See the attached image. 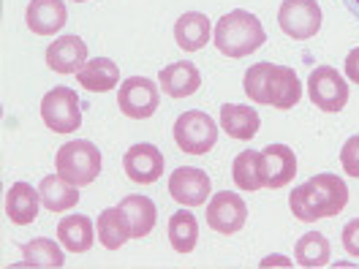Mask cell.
I'll use <instances>...</instances> for the list:
<instances>
[{
  "label": "cell",
  "instance_id": "cell-1",
  "mask_svg": "<svg viewBox=\"0 0 359 269\" xmlns=\"http://www.w3.org/2000/svg\"><path fill=\"white\" fill-rule=\"evenodd\" d=\"M348 204V188L337 174H313L305 185H297L289 196L294 218L316 223L321 218H335Z\"/></svg>",
  "mask_w": 359,
  "mask_h": 269
},
{
  "label": "cell",
  "instance_id": "cell-2",
  "mask_svg": "<svg viewBox=\"0 0 359 269\" xmlns=\"http://www.w3.org/2000/svg\"><path fill=\"white\" fill-rule=\"evenodd\" d=\"M245 95L253 104H262V106L292 109L302 98V85H299L294 68L256 63L245 71Z\"/></svg>",
  "mask_w": 359,
  "mask_h": 269
},
{
  "label": "cell",
  "instance_id": "cell-3",
  "mask_svg": "<svg viewBox=\"0 0 359 269\" xmlns=\"http://www.w3.org/2000/svg\"><path fill=\"white\" fill-rule=\"evenodd\" d=\"M212 39H215L218 52L226 57H248L250 52H256L267 41V33L259 22V17H253L250 11H243V8H234L218 20Z\"/></svg>",
  "mask_w": 359,
  "mask_h": 269
},
{
  "label": "cell",
  "instance_id": "cell-4",
  "mask_svg": "<svg viewBox=\"0 0 359 269\" xmlns=\"http://www.w3.org/2000/svg\"><path fill=\"white\" fill-rule=\"evenodd\" d=\"M55 172L63 179H68L71 185H76V188L90 185L101 174V153L88 139L68 142L55 156Z\"/></svg>",
  "mask_w": 359,
  "mask_h": 269
},
{
  "label": "cell",
  "instance_id": "cell-5",
  "mask_svg": "<svg viewBox=\"0 0 359 269\" xmlns=\"http://www.w3.org/2000/svg\"><path fill=\"white\" fill-rule=\"evenodd\" d=\"M175 142L188 156H207L218 142V125L215 120L202 109L180 114L175 123Z\"/></svg>",
  "mask_w": 359,
  "mask_h": 269
},
{
  "label": "cell",
  "instance_id": "cell-6",
  "mask_svg": "<svg viewBox=\"0 0 359 269\" xmlns=\"http://www.w3.org/2000/svg\"><path fill=\"white\" fill-rule=\"evenodd\" d=\"M41 120L55 134H74L82 125V109L76 90L55 88L41 98Z\"/></svg>",
  "mask_w": 359,
  "mask_h": 269
},
{
  "label": "cell",
  "instance_id": "cell-7",
  "mask_svg": "<svg viewBox=\"0 0 359 269\" xmlns=\"http://www.w3.org/2000/svg\"><path fill=\"white\" fill-rule=\"evenodd\" d=\"M308 95L321 112H340L348 104V82L332 66H316L308 76Z\"/></svg>",
  "mask_w": 359,
  "mask_h": 269
},
{
  "label": "cell",
  "instance_id": "cell-8",
  "mask_svg": "<svg viewBox=\"0 0 359 269\" xmlns=\"http://www.w3.org/2000/svg\"><path fill=\"white\" fill-rule=\"evenodd\" d=\"M158 104H161V88H158L153 79H144V76H128L120 92H117V106L120 112L131 120H147L158 112Z\"/></svg>",
  "mask_w": 359,
  "mask_h": 269
},
{
  "label": "cell",
  "instance_id": "cell-9",
  "mask_svg": "<svg viewBox=\"0 0 359 269\" xmlns=\"http://www.w3.org/2000/svg\"><path fill=\"white\" fill-rule=\"evenodd\" d=\"M278 22L286 36L297 41H308L321 30V8L316 0H283L278 11Z\"/></svg>",
  "mask_w": 359,
  "mask_h": 269
},
{
  "label": "cell",
  "instance_id": "cell-10",
  "mask_svg": "<svg viewBox=\"0 0 359 269\" xmlns=\"http://www.w3.org/2000/svg\"><path fill=\"white\" fill-rule=\"evenodd\" d=\"M248 221V204L243 196L221 191L207 202V226L218 234H237Z\"/></svg>",
  "mask_w": 359,
  "mask_h": 269
},
{
  "label": "cell",
  "instance_id": "cell-11",
  "mask_svg": "<svg viewBox=\"0 0 359 269\" xmlns=\"http://www.w3.org/2000/svg\"><path fill=\"white\" fill-rule=\"evenodd\" d=\"M169 193L182 207H202L212 193V182L196 166H180L169 177Z\"/></svg>",
  "mask_w": 359,
  "mask_h": 269
},
{
  "label": "cell",
  "instance_id": "cell-12",
  "mask_svg": "<svg viewBox=\"0 0 359 269\" xmlns=\"http://www.w3.org/2000/svg\"><path fill=\"white\" fill-rule=\"evenodd\" d=\"M297 174V156L289 144H267L262 150V177L264 188H286Z\"/></svg>",
  "mask_w": 359,
  "mask_h": 269
},
{
  "label": "cell",
  "instance_id": "cell-13",
  "mask_svg": "<svg viewBox=\"0 0 359 269\" xmlns=\"http://www.w3.org/2000/svg\"><path fill=\"white\" fill-rule=\"evenodd\" d=\"M123 169H126L128 179H134L139 185H150L163 174V153L156 144H147V142L134 144L123 156Z\"/></svg>",
  "mask_w": 359,
  "mask_h": 269
},
{
  "label": "cell",
  "instance_id": "cell-14",
  "mask_svg": "<svg viewBox=\"0 0 359 269\" xmlns=\"http://www.w3.org/2000/svg\"><path fill=\"white\" fill-rule=\"evenodd\" d=\"M88 63V44L79 36H60L46 49V66L57 74H79Z\"/></svg>",
  "mask_w": 359,
  "mask_h": 269
},
{
  "label": "cell",
  "instance_id": "cell-15",
  "mask_svg": "<svg viewBox=\"0 0 359 269\" xmlns=\"http://www.w3.org/2000/svg\"><path fill=\"white\" fill-rule=\"evenodd\" d=\"M25 20L36 36H55L68 22L66 3L63 0H30Z\"/></svg>",
  "mask_w": 359,
  "mask_h": 269
},
{
  "label": "cell",
  "instance_id": "cell-16",
  "mask_svg": "<svg viewBox=\"0 0 359 269\" xmlns=\"http://www.w3.org/2000/svg\"><path fill=\"white\" fill-rule=\"evenodd\" d=\"M158 82H161V90L169 98H188V95H194L196 90L202 88V74L194 63L180 60V63L161 68Z\"/></svg>",
  "mask_w": 359,
  "mask_h": 269
},
{
  "label": "cell",
  "instance_id": "cell-17",
  "mask_svg": "<svg viewBox=\"0 0 359 269\" xmlns=\"http://www.w3.org/2000/svg\"><path fill=\"white\" fill-rule=\"evenodd\" d=\"M39 204H41V193L33 185L14 182L6 193V215L11 223L27 226L39 218Z\"/></svg>",
  "mask_w": 359,
  "mask_h": 269
},
{
  "label": "cell",
  "instance_id": "cell-18",
  "mask_svg": "<svg viewBox=\"0 0 359 269\" xmlns=\"http://www.w3.org/2000/svg\"><path fill=\"white\" fill-rule=\"evenodd\" d=\"M57 240L71 253H88L95 242V226L88 215H68L57 223Z\"/></svg>",
  "mask_w": 359,
  "mask_h": 269
},
{
  "label": "cell",
  "instance_id": "cell-19",
  "mask_svg": "<svg viewBox=\"0 0 359 269\" xmlns=\"http://www.w3.org/2000/svg\"><path fill=\"white\" fill-rule=\"evenodd\" d=\"M79 88L90 90V92H107V90L117 88L120 82V68L114 66L109 57H93L76 74Z\"/></svg>",
  "mask_w": 359,
  "mask_h": 269
},
{
  "label": "cell",
  "instance_id": "cell-20",
  "mask_svg": "<svg viewBox=\"0 0 359 269\" xmlns=\"http://www.w3.org/2000/svg\"><path fill=\"white\" fill-rule=\"evenodd\" d=\"M131 234V223H128V215L120 209V207H107L101 209L98 215V242L107 247V250H120V247L128 242Z\"/></svg>",
  "mask_w": 359,
  "mask_h": 269
},
{
  "label": "cell",
  "instance_id": "cell-21",
  "mask_svg": "<svg viewBox=\"0 0 359 269\" xmlns=\"http://www.w3.org/2000/svg\"><path fill=\"white\" fill-rule=\"evenodd\" d=\"M175 41L185 52H199L210 41V20L202 11H188L175 22Z\"/></svg>",
  "mask_w": 359,
  "mask_h": 269
},
{
  "label": "cell",
  "instance_id": "cell-22",
  "mask_svg": "<svg viewBox=\"0 0 359 269\" xmlns=\"http://www.w3.org/2000/svg\"><path fill=\"white\" fill-rule=\"evenodd\" d=\"M259 112L250 109V106H243V104H226L221 109V128L231 139H240V142H248L259 134Z\"/></svg>",
  "mask_w": 359,
  "mask_h": 269
},
{
  "label": "cell",
  "instance_id": "cell-23",
  "mask_svg": "<svg viewBox=\"0 0 359 269\" xmlns=\"http://www.w3.org/2000/svg\"><path fill=\"white\" fill-rule=\"evenodd\" d=\"M39 193H41V204L49 212H66V209L76 207V202H79V188L71 185L60 174H49V177L41 179Z\"/></svg>",
  "mask_w": 359,
  "mask_h": 269
},
{
  "label": "cell",
  "instance_id": "cell-24",
  "mask_svg": "<svg viewBox=\"0 0 359 269\" xmlns=\"http://www.w3.org/2000/svg\"><path fill=\"white\" fill-rule=\"evenodd\" d=\"M117 207L128 215V223H131L134 240L147 237V234L156 228L158 209H156V204H153V199H147V196H126Z\"/></svg>",
  "mask_w": 359,
  "mask_h": 269
},
{
  "label": "cell",
  "instance_id": "cell-25",
  "mask_svg": "<svg viewBox=\"0 0 359 269\" xmlns=\"http://www.w3.org/2000/svg\"><path fill=\"white\" fill-rule=\"evenodd\" d=\"M330 242H327V237L324 234H318V231H308V234H302L299 240H297V245H294V258H297V264L299 267H327L330 264Z\"/></svg>",
  "mask_w": 359,
  "mask_h": 269
},
{
  "label": "cell",
  "instance_id": "cell-26",
  "mask_svg": "<svg viewBox=\"0 0 359 269\" xmlns=\"http://www.w3.org/2000/svg\"><path fill=\"white\" fill-rule=\"evenodd\" d=\"M199 240V221L194 212L180 209L169 218V242L177 253H191Z\"/></svg>",
  "mask_w": 359,
  "mask_h": 269
},
{
  "label": "cell",
  "instance_id": "cell-27",
  "mask_svg": "<svg viewBox=\"0 0 359 269\" xmlns=\"http://www.w3.org/2000/svg\"><path fill=\"white\" fill-rule=\"evenodd\" d=\"M231 177L234 185L240 191H259L264 188V177H262V153H253L245 150L234 158V166H231Z\"/></svg>",
  "mask_w": 359,
  "mask_h": 269
},
{
  "label": "cell",
  "instance_id": "cell-28",
  "mask_svg": "<svg viewBox=\"0 0 359 269\" xmlns=\"http://www.w3.org/2000/svg\"><path fill=\"white\" fill-rule=\"evenodd\" d=\"M22 258L27 267H52V269H60L66 264V256L57 242L46 240V237H39L33 242L22 245Z\"/></svg>",
  "mask_w": 359,
  "mask_h": 269
},
{
  "label": "cell",
  "instance_id": "cell-29",
  "mask_svg": "<svg viewBox=\"0 0 359 269\" xmlns=\"http://www.w3.org/2000/svg\"><path fill=\"white\" fill-rule=\"evenodd\" d=\"M340 163H343L346 174H351V177L359 179V134L351 136V139L343 144V150H340Z\"/></svg>",
  "mask_w": 359,
  "mask_h": 269
},
{
  "label": "cell",
  "instance_id": "cell-30",
  "mask_svg": "<svg viewBox=\"0 0 359 269\" xmlns=\"http://www.w3.org/2000/svg\"><path fill=\"white\" fill-rule=\"evenodd\" d=\"M343 247H346V253L359 258V218L348 221L346 228H343Z\"/></svg>",
  "mask_w": 359,
  "mask_h": 269
},
{
  "label": "cell",
  "instance_id": "cell-31",
  "mask_svg": "<svg viewBox=\"0 0 359 269\" xmlns=\"http://www.w3.org/2000/svg\"><path fill=\"white\" fill-rule=\"evenodd\" d=\"M343 68H346V76H348L354 85H359V46H357V49H351V52L346 55V63H343Z\"/></svg>",
  "mask_w": 359,
  "mask_h": 269
},
{
  "label": "cell",
  "instance_id": "cell-32",
  "mask_svg": "<svg viewBox=\"0 0 359 269\" xmlns=\"http://www.w3.org/2000/svg\"><path fill=\"white\" fill-rule=\"evenodd\" d=\"M272 264H278V267H289L292 261H286L283 256H267V258L262 261V267H272Z\"/></svg>",
  "mask_w": 359,
  "mask_h": 269
},
{
  "label": "cell",
  "instance_id": "cell-33",
  "mask_svg": "<svg viewBox=\"0 0 359 269\" xmlns=\"http://www.w3.org/2000/svg\"><path fill=\"white\" fill-rule=\"evenodd\" d=\"M351 3H354V6H357V8H359V0H351Z\"/></svg>",
  "mask_w": 359,
  "mask_h": 269
},
{
  "label": "cell",
  "instance_id": "cell-34",
  "mask_svg": "<svg viewBox=\"0 0 359 269\" xmlns=\"http://www.w3.org/2000/svg\"><path fill=\"white\" fill-rule=\"evenodd\" d=\"M74 3H85V0H74Z\"/></svg>",
  "mask_w": 359,
  "mask_h": 269
}]
</instances>
